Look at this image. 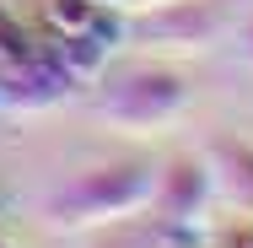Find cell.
Masks as SVG:
<instances>
[{
    "mask_svg": "<svg viewBox=\"0 0 253 248\" xmlns=\"http://www.w3.org/2000/svg\"><path fill=\"white\" fill-rule=\"evenodd\" d=\"M146 44H167V49H210L226 33V5L221 0H167L151 5V16L135 27Z\"/></svg>",
    "mask_w": 253,
    "mask_h": 248,
    "instance_id": "4",
    "label": "cell"
},
{
    "mask_svg": "<svg viewBox=\"0 0 253 248\" xmlns=\"http://www.w3.org/2000/svg\"><path fill=\"white\" fill-rule=\"evenodd\" d=\"M210 162L205 156H172L156 167V189H151V232L156 248H200V216L210 205Z\"/></svg>",
    "mask_w": 253,
    "mask_h": 248,
    "instance_id": "3",
    "label": "cell"
},
{
    "mask_svg": "<svg viewBox=\"0 0 253 248\" xmlns=\"http://www.w3.org/2000/svg\"><path fill=\"white\" fill-rule=\"evenodd\" d=\"M16 54H27V33H22L16 16L0 5V59H16Z\"/></svg>",
    "mask_w": 253,
    "mask_h": 248,
    "instance_id": "9",
    "label": "cell"
},
{
    "mask_svg": "<svg viewBox=\"0 0 253 248\" xmlns=\"http://www.w3.org/2000/svg\"><path fill=\"white\" fill-rule=\"evenodd\" d=\"M156 167L151 156H119V162H102L76 173L65 189H54L43 216H49L54 232H81V227H113V221H129L151 205L156 189Z\"/></svg>",
    "mask_w": 253,
    "mask_h": 248,
    "instance_id": "1",
    "label": "cell"
},
{
    "mask_svg": "<svg viewBox=\"0 0 253 248\" xmlns=\"http://www.w3.org/2000/svg\"><path fill=\"white\" fill-rule=\"evenodd\" d=\"M243 54H248V59H253V22H248V27H243Z\"/></svg>",
    "mask_w": 253,
    "mask_h": 248,
    "instance_id": "12",
    "label": "cell"
},
{
    "mask_svg": "<svg viewBox=\"0 0 253 248\" xmlns=\"http://www.w3.org/2000/svg\"><path fill=\"white\" fill-rule=\"evenodd\" d=\"M49 27H54V38H70V33L113 27V16H108V5H97V0H49Z\"/></svg>",
    "mask_w": 253,
    "mask_h": 248,
    "instance_id": "6",
    "label": "cell"
},
{
    "mask_svg": "<svg viewBox=\"0 0 253 248\" xmlns=\"http://www.w3.org/2000/svg\"><path fill=\"white\" fill-rule=\"evenodd\" d=\"M76 81L54 65L43 49H27L16 59H0V108H16V113H43L54 102H65Z\"/></svg>",
    "mask_w": 253,
    "mask_h": 248,
    "instance_id": "5",
    "label": "cell"
},
{
    "mask_svg": "<svg viewBox=\"0 0 253 248\" xmlns=\"http://www.w3.org/2000/svg\"><path fill=\"white\" fill-rule=\"evenodd\" d=\"M108 11H151V5H167V0H97Z\"/></svg>",
    "mask_w": 253,
    "mask_h": 248,
    "instance_id": "10",
    "label": "cell"
},
{
    "mask_svg": "<svg viewBox=\"0 0 253 248\" xmlns=\"http://www.w3.org/2000/svg\"><path fill=\"white\" fill-rule=\"evenodd\" d=\"M215 156L232 173V189H243V199L253 205V146L248 141H215Z\"/></svg>",
    "mask_w": 253,
    "mask_h": 248,
    "instance_id": "7",
    "label": "cell"
},
{
    "mask_svg": "<svg viewBox=\"0 0 253 248\" xmlns=\"http://www.w3.org/2000/svg\"><path fill=\"white\" fill-rule=\"evenodd\" d=\"M226 248H253V221L232 227V232H226Z\"/></svg>",
    "mask_w": 253,
    "mask_h": 248,
    "instance_id": "11",
    "label": "cell"
},
{
    "mask_svg": "<svg viewBox=\"0 0 253 248\" xmlns=\"http://www.w3.org/2000/svg\"><path fill=\"white\" fill-rule=\"evenodd\" d=\"M92 248H156V232L151 227H135V216H129V221H113Z\"/></svg>",
    "mask_w": 253,
    "mask_h": 248,
    "instance_id": "8",
    "label": "cell"
},
{
    "mask_svg": "<svg viewBox=\"0 0 253 248\" xmlns=\"http://www.w3.org/2000/svg\"><path fill=\"white\" fill-rule=\"evenodd\" d=\"M0 248H11V243H5V238H0Z\"/></svg>",
    "mask_w": 253,
    "mask_h": 248,
    "instance_id": "14",
    "label": "cell"
},
{
    "mask_svg": "<svg viewBox=\"0 0 253 248\" xmlns=\"http://www.w3.org/2000/svg\"><path fill=\"white\" fill-rule=\"evenodd\" d=\"M183 108H189V81L167 65H129L92 102L97 119H108L113 130H135V135L140 130H167L172 119H183Z\"/></svg>",
    "mask_w": 253,
    "mask_h": 248,
    "instance_id": "2",
    "label": "cell"
},
{
    "mask_svg": "<svg viewBox=\"0 0 253 248\" xmlns=\"http://www.w3.org/2000/svg\"><path fill=\"white\" fill-rule=\"evenodd\" d=\"M5 210H11V195H5V184H0V216H5Z\"/></svg>",
    "mask_w": 253,
    "mask_h": 248,
    "instance_id": "13",
    "label": "cell"
},
{
    "mask_svg": "<svg viewBox=\"0 0 253 248\" xmlns=\"http://www.w3.org/2000/svg\"><path fill=\"white\" fill-rule=\"evenodd\" d=\"M0 113H5V108H0Z\"/></svg>",
    "mask_w": 253,
    "mask_h": 248,
    "instance_id": "15",
    "label": "cell"
}]
</instances>
